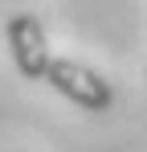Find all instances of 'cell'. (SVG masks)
I'll return each instance as SVG.
<instances>
[{"instance_id": "cell-1", "label": "cell", "mask_w": 147, "mask_h": 152, "mask_svg": "<svg viewBox=\"0 0 147 152\" xmlns=\"http://www.w3.org/2000/svg\"><path fill=\"white\" fill-rule=\"evenodd\" d=\"M45 82L61 99H70L74 107H82V111H94L98 115V111H110V107H115V86L98 74V70L74 62V58H53Z\"/></svg>"}, {"instance_id": "cell-2", "label": "cell", "mask_w": 147, "mask_h": 152, "mask_svg": "<svg viewBox=\"0 0 147 152\" xmlns=\"http://www.w3.org/2000/svg\"><path fill=\"white\" fill-rule=\"evenodd\" d=\"M4 37H8V50H12V62L29 82H45L49 74V37H45V25L33 17V12H12L8 25H4Z\"/></svg>"}]
</instances>
